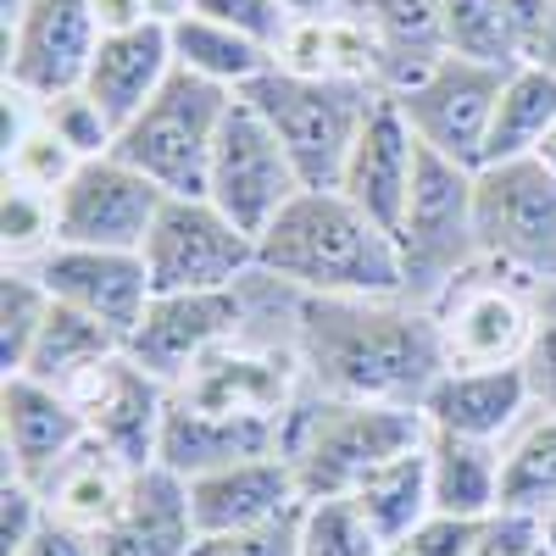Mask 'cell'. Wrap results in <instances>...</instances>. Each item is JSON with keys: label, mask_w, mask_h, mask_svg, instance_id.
Here are the masks:
<instances>
[{"label": "cell", "mask_w": 556, "mask_h": 556, "mask_svg": "<svg viewBox=\"0 0 556 556\" xmlns=\"http://www.w3.org/2000/svg\"><path fill=\"white\" fill-rule=\"evenodd\" d=\"M290 7H295V17H329L340 0H290Z\"/></svg>", "instance_id": "48"}, {"label": "cell", "mask_w": 556, "mask_h": 556, "mask_svg": "<svg viewBox=\"0 0 556 556\" xmlns=\"http://www.w3.org/2000/svg\"><path fill=\"white\" fill-rule=\"evenodd\" d=\"M39 123L51 128L62 146L78 156V162H96V156H112L117 151V123L101 112V101L89 89H62V96L39 101Z\"/></svg>", "instance_id": "37"}, {"label": "cell", "mask_w": 556, "mask_h": 556, "mask_svg": "<svg viewBox=\"0 0 556 556\" xmlns=\"http://www.w3.org/2000/svg\"><path fill=\"white\" fill-rule=\"evenodd\" d=\"M78 167H84V162H78L45 123H34L17 146L7 151V184H28V190H45V195H56Z\"/></svg>", "instance_id": "39"}, {"label": "cell", "mask_w": 556, "mask_h": 556, "mask_svg": "<svg viewBox=\"0 0 556 556\" xmlns=\"http://www.w3.org/2000/svg\"><path fill=\"white\" fill-rule=\"evenodd\" d=\"M173 28L167 23H139V28H117V34H101L96 56H89V73H84V89L101 101V112L123 128L128 117H139L156 89L173 78Z\"/></svg>", "instance_id": "24"}, {"label": "cell", "mask_w": 556, "mask_h": 556, "mask_svg": "<svg viewBox=\"0 0 556 556\" xmlns=\"http://www.w3.org/2000/svg\"><path fill=\"white\" fill-rule=\"evenodd\" d=\"M45 523H51V513H45L39 484H28L17 473H0V556H17Z\"/></svg>", "instance_id": "41"}, {"label": "cell", "mask_w": 556, "mask_h": 556, "mask_svg": "<svg viewBox=\"0 0 556 556\" xmlns=\"http://www.w3.org/2000/svg\"><path fill=\"white\" fill-rule=\"evenodd\" d=\"M424 451H429L434 513H451V518H495L501 513V473H506L501 445L429 429Z\"/></svg>", "instance_id": "28"}, {"label": "cell", "mask_w": 556, "mask_h": 556, "mask_svg": "<svg viewBox=\"0 0 556 556\" xmlns=\"http://www.w3.org/2000/svg\"><path fill=\"white\" fill-rule=\"evenodd\" d=\"M139 468H128L123 456H112L101 440H84L73 445L51 473L39 479V495H45V513H51L56 523L78 529L96 540L112 518H117V506L128 501V484H134Z\"/></svg>", "instance_id": "25"}, {"label": "cell", "mask_w": 556, "mask_h": 556, "mask_svg": "<svg viewBox=\"0 0 556 556\" xmlns=\"http://www.w3.org/2000/svg\"><path fill=\"white\" fill-rule=\"evenodd\" d=\"M523 367H529V379H534V406L556 412V312L540 317V340H534V351H529Z\"/></svg>", "instance_id": "44"}, {"label": "cell", "mask_w": 556, "mask_h": 556, "mask_svg": "<svg viewBox=\"0 0 556 556\" xmlns=\"http://www.w3.org/2000/svg\"><path fill=\"white\" fill-rule=\"evenodd\" d=\"M417 156H424V146H417L406 112L395 106V96H379V106L362 123L334 190L351 195L379 228L395 235L406 217V201H412V184H417Z\"/></svg>", "instance_id": "18"}, {"label": "cell", "mask_w": 556, "mask_h": 556, "mask_svg": "<svg viewBox=\"0 0 556 556\" xmlns=\"http://www.w3.org/2000/svg\"><path fill=\"white\" fill-rule=\"evenodd\" d=\"M295 356L317 395L417 412L451 367L434 312L406 295H295Z\"/></svg>", "instance_id": "1"}, {"label": "cell", "mask_w": 556, "mask_h": 556, "mask_svg": "<svg viewBox=\"0 0 556 556\" xmlns=\"http://www.w3.org/2000/svg\"><path fill=\"white\" fill-rule=\"evenodd\" d=\"M473 556H545V534H540V518H523V513H495L473 545Z\"/></svg>", "instance_id": "43"}, {"label": "cell", "mask_w": 556, "mask_h": 556, "mask_svg": "<svg viewBox=\"0 0 556 556\" xmlns=\"http://www.w3.org/2000/svg\"><path fill=\"white\" fill-rule=\"evenodd\" d=\"M490 518H451V513H429L424 523H417L401 545L412 556H473L479 534H484Z\"/></svg>", "instance_id": "42"}, {"label": "cell", "mask_w": 556, "mask_h": 556, "mask_svg": "<svg viewBox=\"0 0 556 556\" xmlns=\"http://www.w3.org/2000/svg\"><path fill=\"white\" fill-rule=\"evenodd\" d=\"M190 556H301V506L278 523L240 529V534H201Z\"/></svg>", "instance_id": "40"}, {"label": "cell", "mask_w": 556, "mask_h": 556, "mask_svg": "<svg viewBox=\"0 0 556 556\" xmlns=\"http://www.w3.org/2000/svg\"><path fill=\"white\" fill-rule=\"evenodd\" d=\"M278 445H285V429H273V424H245V417H217V412L167 401L162 468H173L184 479L228 468V462H245V456H273Z\"/></svg>", "instance_id": "26"}, {"label": "cell", "mask_w": 556, "mask_h": 556, "mask_svg": "<svg viewBox=\"0 0 556 556\" xmlns=\"http://www.w3.org/2000/svg\"><path fill=\"white\" fill-rule=\"evenodd\" d=\"M190 12H201V17H212V23H223V28L256 39L262 51H273V56L285 51L290 34H295V23H301L290 0H190Z\"/></svg>", "instance_id": "38"}, {"label": "cell", "mask_w": 556, "mask_h": 556, "mask_svg": "<svg viewBox=\"0 0 556 556\" xmlns=\"http://www.w3.org/2000/svg\"><path fill=\"white\" fill-rule=\"evenodd\" d=\"M534 406V379L523 362L506 367H445L424 395V417L440 434H468L501 445L518 429V417Z\"/></svg>", "instance_id": "21"}, {"label": "cell", "mask_w": 556, "mask_h": 556, "mask_svg": "<svg viewBox=\"0 0 556 556\" xmlns=\"http://www.w3.org/2000/svg\"><path fill=\"white\" fill-rule=\"evenodd\" d=\"M51 317V290L39 285L34 267H7L0 273V379L28 367V351Z\"/></svg>", "instance_id": "34"}, {"label": "cell", "mask_w": 556, "mask_h": 556, "mask_svg": "<svg viewBox=\"0 0 556 556\" xmlns=\"http://www.w3.org/2000/svg\"><path fill=\"white\" fill-rule=\"evenodd\" d=\"M429 445V440H424ZM417 445L395 462H384V468L367 479L356 490V506H362V518L374 523V534L384 545H401L417 523H424L434 513V484H429V451Z\"/></svg>", "instance_id": "32"}, {"label": "cell", "mask_w": 556, "mask_h": 556, "mask_svg": "<svg viewBox=\"0 0 556 556\" xmlns=\"http://www.w3.org/2000/svg\"><path fill=\"white\" fill-rule=\"evenodd\" d=\"M429 440V417L417 406H374V401H334L301 390L295 412L285 417V445L301 501L356 495L384 462L406 456Z\"/></svg>", "instance_id": "3"}, {"label": "cell", "mask_w": 556, "mask_h": 556, "mask_svg": "<svg viewBox=\"0 0 556 556\" xmlns=\"http://www.w3.org/2000/svg\"><path fill=\"white\" fill-rule=\"evenodd\" d=\"M96 45V0H28L23 17L7 23V84L34 101H51L84 84Z\"/></svg>", "instance_id": "15"}, {"label": "cell", "mask_w": 556, "mask_h": 556, "mask_svg": "<svg viewBox=\"0 0 556 556\" xmlns=\"http://www.w3.org/2000/svg\"><path fill=\"white\" fill-rule=\"evenodd\" d=\"M190 506H195L201 534H240V529L290 518L301 506V490H295L290 462L273 451V456H245V462H228V468L195 473Z\"/></svg>", "instance_id": "23"}, {"label": "cell", "mask_w": 556, "mask_h": 556, "mask_svg": "<svg viewBox=\"0 0 556 556\" xmlns=\"http://www.w3.org/2000/svg\"><path fill=\"white\" fill-rule=\"evenodd\" d=\"M501 513H523V518L556 513V412H545L534 429H523L506 445Z\"/></svg>", "instance_id": "33"}, {"label": "cell", "mask_w": 556, "mask_h": 556, "mask_svg": "<svg viewBox=\"0 0 556 556\" xmlns=\"http://www.w3.org/2000/svg\"><path fill=\"white\" fill-rule=\"evenodd\" d=\"M0 251L7 267H34L56 251V195L28 190V184H7L0 195Z\"/></svg>", "instance_id": "36"}, {"label": "cell", "mask_w": 556, "mask_h": 556, "mask_svg": "<svg viewBox=\"0 0 556 556\" xmlns=\"http://www.w3.org/2000/svg\"><path fill=\"white\" fill-rule=\"evenodd\" d=\"M167 28H173V62H178L184 73H195V78H212V84H223V89H235V96L278 62L273 51H262L256 39L223 28V23H212V17H201V12H184V17L167 23Z\"/></svg>", "instance_id": "31"}, {"label": "cell", "mask_w": 556, "mask_h": 556, "mask_svg": "<svg viewBox=\"0 0 556 556\" xmlns=\"http://www.w3.org/2000/svg\"><path fill=\"white\" fill-rule=\"evenodd\" d=\"M551 0H445V51L490 67H523Z\"/></svg>", "instance_id": "27"}, {"label": "cell", "mask_w": 556, "mask_h": 556, "mask_svg": "<svg viewBox=\"0 0 556 556\" xmlns=\"http://www.w3.org/2000/svg\"><path fill=\"white\" fill-rule=\"evenodd\" d=\"M374 45V84L379 96H401L445 56V0H340Z\"/></svg>", "instance_id": "20"}, {"label": "cell", "mask_w": 556, "mask_h": 556, "mask_svg": "<svg viewBox=\"0 0 556 556\" xmlns=\"http://www.w3.org/2000/svg\"><path fill=\"white\" fill-rule=\"evenodd\" d=\"M240 96L267 117V128L290 151L306 190H334L362 123L379 106L374 84L329 78V73H295L285 62H273L262 78H251Z\"/></svg>", "instance_id": "4"}, {"label": "cell", "mask_w": 556, "mask_h": 556, "mask_svg": "<svg viewBox=\"0 0 556 556\" xmlns=\"http://www.w3.org/2000/svg\"><path fill=\"white\" fill-rule=\"evenodd\" d=\"M89 440H101L112 456H123L128 468H151L162 462V424H167V401L173 390L151 379L128 351H117L106 367H96L78 390H73Z\"/></svg>", "instance_id": "16"}, {"label": "cell", "mask_w": 556, "mask_h": 556, "mask_svg": "<svg viewBox=\"0 0 556 556\" xmlns=\"http://www.w3.org/2000/svg\"><path fill=\"white\" fill-rule=\"evenodd\" d=\"M256 273L295 295H401V251L340 190H301L256 240Z\"/></svg>", "instance_id": "2"}, {"label": "cell", "mask_w": 556, "mask_h": 556, "mask_svg": "<svg viewBox=\"0 0 556 556\" xmlns=\"http://www.w3.org/2000/svg\"><path fill=\"white\" fill-rule=\"evenodd\" d=\"M479 251L518 285H556V173L540 156L473 173Z\"/></svg>", "instance_id": "7"}, {"label": "cell", "mask_w": 556, "mask_h": 556, "mask_svg": "<svg viewBox=\"0 0 556 556\" xmlns=\"http://www.w3.org/2000/svg\"><path fill=\"white\" fill-rule=\"evenodd\" d=\"M162 201L167 190H156L139 167H128L123 156H96L56 190V245L139 251Z\"/></svg>", "instance_id": "13"}, {"label": "cell", "mask_w": 556, "mask_h": 556, "mask_svg": "<svg viewBox=\"0 0 556 556\" xmlns=\"http://www.w3.org/2000/svg\"><path fill=\"white\" fill-rule=\"evenodd\" d=\"M551 128H556V73H545L540 62H523L501 84V101H495V117H490V139H484L479 167L534 156Z\"/></svg>", "instance_id": "30"}, {"label": "cell", "mask_w": 556, "mask_h": 556, "mask_svg": "<svg viewBox=\"0 0 556 556\" xmlns=\"http://www.w3.org/2000/svg\"><path fill=\"white\" fill-rule=\"evenodd\" d=\"M384 540L362 518L356 495L301 501V556H379Z\"/></svg>", "instance_id": "35"}, {"label": "cell", "mask_w": 556, "mask_h": 556, "mask_svg": "<svg viewBox=\"0 0 556 556\" xmlns=\"http://www.w3.org/2000/svg\"><path fill=\"white\" fill-rule=\"evenodd\" d=\"M513 67H490L473 56H440L412 89H401L395 106L406 112L417 146L440 151L445 162L479 167L484 162V139H490V117L501 101V84Z\"/></svg>", "instance_id": "11"}, {"label": "cell", "mask_w": 556, "mask_h": 556, "mask_svg": "<svg viewBox=\"0 0 556 556\" xmlns=\"http://www.w3.org/2000/svg\"><path fill=\"white\" fill-rule=\"evenodd\" d=\"M379 556H412V551H406V545H384Z\"/></svg>", "instance_id": "52"}, {"label": "cell", "mask_w": 556, "mask_h": 556, "mask_svg": "<svg viewBox=\"0 0 556 556\" xmlns=\"http://www.w3.org/2000/svg\"><path fill=\"white\" fill-rule=\"evenodd\" d=\"M84 440H89L84 412L67 390L39 384L28 374L0 379V451H7V473L39 484Z\"/></svg>", "instance_id": "19"}, {"label": "cell", "mask_w": 556, "mask_h": 556, "mask_svg": "<svg viewBox=\"0 0 556 556\" xmlns=\"http://www.w3.org/2000/svg\"><path fill=\"white\" fill-rule=\"evenodd\" d=\"M540 534H545V556H556V513L540 518Z\"/></svg>", "instance_id": "50"}, {"label": "cell", "mask_w": 556, "mask_h": 556, "mask_svg": "<svg viewBox=\"0 0 556 556\" xmlns=\"http://www.w3.org/2000/svg\"><path fill=\"white\" fill-rule=\"evenodd\" d=\"M96 17H101V34H117V28H139V23H151L146 0H96Z\"/></svg>", "instance_id": "46"}, {"label": "cell", "mask_w": 556, "mask_h": 556, "mask_svg": "<svg viewBox=\"0 0 556 556\" xmlns=\"http://www.w3.org/2000/svg\"><path fill=\"white\" fill-rule=\"evenodd\" d=\"M495 267L479 262L473 273H462L456 285L429 306L440 323V340L451 367H506L529 362L540 340V312L523 301V285L513 273L490 278Z\"/></svg>", "instance_id": "10"}, {"label": "cell", "mask_w": 556, "mask_h": 556, "mask_svg": "<svg viewBox=\"0 0 556 556\" xmlns=\"http://www.w3.org/2000/svg\"><path fill=\"white\" fill-rule=\"evenodd\" d=\"M17 556H101L96 551V540H89V534H78V529H67V523H45Z\"/></svg>", "instance_id": "45"}, {"label": "cell", "mask_w": 556, "mask_h": 556, "mask_svg": "<svg viewBox=\"0 0 556 556\" xmlns=\"http://www.w3.org/2000/svg\"><path fill=\"white\" fill-rule=\"evenodd\" d=\"M139 256L156 295L240 290L245 278H256V240L206 195H167Z\"/></svg>", "instance_id": "8"}, {"label": "cell", "mask_w": 556, "mask_h": 556, "mask_svg": "<svg viewBox=\"0 0 556 556\" xmlns=\"http://www.w3.org/2000/svg\"><path fill=\"white\" fill-rule=\"evenodd\" d=\"M23 7H28V0H0V28L17 23V17H23Z\"/></svg>", "instance_id": "49"}, {"label": "cell", "mask_w": 556, "mask_h": 556, "mask_svg": "<svg viewBox=\"0 0 556 556\" xmlns=\"http://www.w3.org/2000/svg\"><path fill=\"white\" fill-rule=\"evenodd\" d=\"M306 190L290 151L278 146V134L267 128V117L235 96L217 134V151H212V173H206V201L217 212H228L251 240L267 235V223L285 212L295 195Z\"/></svg>", "instance_id": "9"}, {"label": "cell", "mask_w": 556, "mask_h": 556, "mask_svg": "<svg viewBox=\"0 0 556 556\" xmlns=\"http://www.w3.org/2000/svg\"><path fill=\"white\" fill-rule=\"evenodd\" d=\"M117 351H123V340L106 329V323L84 317V312H73V306H62V301H51V317H45V329H39V340H34V351H28L23 374L73 395V390L96 374V367H106Z\"/></svg>", "instance_id": "29"}, {"label": "cell", "mask_w": 556, "mask_h": 556, "mask_svg": "<svg viewBox=\"0 0 556 556\" xmlns=\"http://www.w3.org/2000/svg\"><path fill=\"white\" fill-rule=\"evenodd\" d=\"M251 285V278H245ZM245 285L240 290H184V295H156L151 312L139 317V329L128 334V356L146 367L151 379H162L167 390L190 374L201 356H212L217 345L240 340L245 329Z\"/></svg>", "instance_id": "14"}, {"label": "cell", "mask_w": 556, "mask_h": 556, "mask_svg": "<svg viewBox=\"0 0 556 556\" xmlns=\"http://www.w3.org/2000/svg\"><path fill=\"white\" fill-rule=\"evenodd\" d=\"M306 390L301 356L273 351V345H245L228 340L212 356H201L190 374L173 384V401L195 406V412H217V417H245V424H273L285 429V417L295 412Z\"/></svg>", "instance_id": "12"}, {"label": "cell", "mask_w": 556, "mask_h": 556, "mask_svg": "<svg viewBox=\"0 0 556 556\" xmlns=\"http://www.w3.org/2000/svg\"><path fill=\"white\" fill-rule=\"evenodd\" d=\"M39 285L51 290V301L106 323V329L128 345L139 329V317L151 312L156 290L139 251H84V245H56L45 262H34Z\"/></svg>", "instance_id": "17"}, {"label": "cell", "mask_w": 556, "mask_h": 556, "mask_svg": "<svg viewBox=\"0 0 556 556\" xmlns=\"http://www.w3.org/2000/svg\"><path fill=\"white\" fill-rule=\"evenodd\" d=\"M473 173L479 167L445 162L429 146L417 156V184H412L406 217L395 228L401 278H406L401 295L417 301V306H434L462 273H473L484 262L479 217H473Z\"/></svg>", "instance_id": "5"}, {"label": "cell", "mask_w": 556, "mask_h": 556, "mask_svg": "<svg viewBox=\"0 0 556 556\" xmlns=\"http://www.w3.org/2000/svg\"><path fill=\"white\" fill-rule=\"evenodd\" d=\"M534 156H540V162H545V167H551V173H556V128H551V134H545V146H540V151H534Z\"/></svg>", "instance_id": "51"}, {"label": "cell", "mask_w": 556, "mask_h": 556, "mask_svg": "<svg viewBox=\"0 0 556 556\" xmlns=\"http://www.w3.org/2000/svg\"><path fill=\"white\" fill-rule=\"evenodd\" d=\"M228 106H235V89L173 67V78L156 89V101L117 128L112 156L139 167L167 195H206V173H212V151Z\"/></svg>", "instance_id": "6"}, {"label": "cell", "mask_w": 556, "mask_h": 556, "mask_svg": "<svg viewBox=\"0 0 556 556\" xmlns=\"http://www.w3.org/2000/svg\"><path fill=\"white\" fill-rule=\"evenodd\" d=\"M201 540L195 506H190V479L151 462L128 484V501L117 506V518L96 534L101 556H190Z\"/></svg>", "instance_id": "22"}, {"label": "cell", "mask_w": 556, "mask_h": 556, "mask_svg": "<svg viewBox=\"0 0 556 556\" xmlns=\"http://www.w3.org/2000/svg\"><path fill=\"white\" fill-rule=\"evenodd\" d=\"M545 73H556V0H551V12H545V28H540V45H534V56Z\"/></svg>", "instance_id": "47"}]
</instances>
